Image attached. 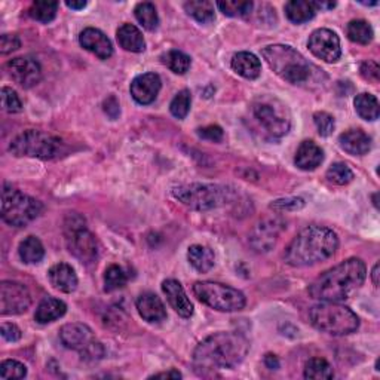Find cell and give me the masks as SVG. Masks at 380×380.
Here are the masks:
<instances>
[{
    "label": "cell",
    "instance_id": "cell-1",
    "mask_svg": "<svg viewBox=\"0 0 380 380\" xmlns=\"http://www.w3.org/2000/svg\"><path fill=\"white\" fill-rule=\"evenodd\" d=\"M250 351L248 339L241 333H215L193 351V364L201 374L234 368L244 361Z\"/></svg>",
    "mask_w": 380,
    "mask_h": 380
},
{
    "label": "cell",
    "instance_id": "cell-2",
    "mask_svg": "<svg viewBox=\"0 0 380 380\" xmlns=\"http://www.w3.org/2000/svg\"><path fill=\"white\" fill-rule=\"evenodd\" d=\"M365 276V263L352 257L318 276L309 287V294L321 302H342L360 289Z\"/></svg>",
    "mask_w": 380,
    "mask_h": 380
},
{
    "label": "cell",
    "instance_id": "cell-3",
    "mask_svg": "<svg viewBox=\"0 0 380 380\" xmlns=\"http://www.w3.org/2000/svg\"><path fill=\"white\" fill-rule=\"evenodd\" d=\"M339 248V236L324 226H309L285 248V261L294 268L312 266L330 259Z\"/></svg>",
    "mask_w": 380,
    "mask_h": 380
},
{
    "label": "cell",
    "instance_id": "cell-4",
    "mask_svg": "<svg viewBox=\"0 0 380 380\" xmlns=\"http://www.w3.org/2000/svg\"><path fill=\"white\" fill-rule=\"evenodd\" d=\"M261 55L272 70L287 82L302 85L310 77V64L289 45H269L261 50Z\"/></svg>",
    "mask_w": 380,
    "mask_h": 380
},
{
    "label": "cell",
    "instance_id": "cell-5",
    "mask_svg": "<svg viewBox=\"0 0 380 380\" xmlns=\"http://www.w3.org/2000/svg\"><path fill=\"white\" fill-rule=\"evenodd\" d=\"M312 326L331 336H347L360 327V319L352 309L339 302H321L309 309Z\"/></svg>",
    "mask_w": 380,
    "mask_h": 380
},
{
    "label": "cell",
    "instance_id": "cell-6",
    "mask_svg": "<svg viewBox=\"0 0 380 380\" xmlns=\"http://www.w3.org/2000/svg\"><path fill=\"white\" fill-rule=\"evenodd\" d=\"M9 152L15 156L55 159L67 153V146L60 137L39 130H27L10 142Z\"/></svg>",
    "mask_w": 380,
    "mask_h": 380
},
{
    "label": "cell",
    "instance_id": "cell-7",
    "mask_svg": "<svg viewBox=\"0 0 380 380\" xmlns=\"http://www.w3.org/2000/svg\"><path fill=\"white\" fill-rule=\"evenodd\" d=\"M172 197L183 205L189 206L190 210L208 211L225 205L232 192L217 184H183V186L172 189Z\"/></svg>",
    "mask_w": 380,
    "mask_h": 380
},
{
    "label": "cell",
    "instance_id": "cell-8",
    "mask_svg": "<svg viewBox=\"0 0 380 380\" xmlns=\"http://www.w3.org/2000/svg\"><path fill=\"white\" fill-rule=\"evenodd\" d=\"M43 210L42 202L24 195L10 184H3L2 220L9 226L24 227L38 218Z\"/></svg>",
    "mask_w": 380,
    "mask_h": 380
},
{
    "label": "cell",
    "instance_id": "cell-9",
    "mask_svg": "<svg viewBox=\"0 0 380 380\" xmlns=\"http://www.w3.org/2000/svg\"><path fill=\"white\" fill-rule=\"evenodd\" d=\"M251 113L271 138H281L289 134L291 128L289 109L276 98L263 97L256 100L251 106Z\"/></svg>",
    "mask_w": 380,
    "mask_h": 380
},
{
    "label": "cell",
    "instance_id": "cell-10",
    "mask_svg": "<svg viewBox=\"0 0 380 380\" xmlns=\"http://www.w3.org/2000/svg\"><path fill=\"white\" fill-rule=\"evenodd\" d=\"M64 236L68 251L82 263H92L98 256V244L96 236L86 227L85 218L72 213L66 217Z\"/></svg>",
    "mask_w": 380,
    "mask_h": 380
},
{
    "label": "cell",
    "instance_id": "cell-11",
    "mask_svg": "<svg viewBox=\"0 0 380 380\" xmlns=\"http://www.w3.org/2000/svg\"><path fill=\"white\" fill-rule=\"evenodd\" d=\"M193 293L199 302L220 312H238L247 303L244 293L220 282H197L193 285Z\"/></svg>",
    "mask_w": 380,
    "mask_h": 380
},
{
    "label": "cell",
    "instance_id": "cell-12",
    "mask_svg": "<svg viewBox=\"0 0 380 380\" xmlns=\"http://www.w3.org/2000/svg\"><path fill=\"white\" fill-rule=\"evenodd\" d=\"M60 340L67 349L80 354L85 361H98L105 356V348L96 339L94 333L82 322H70L60 330Z\"/></svg>",
    "mask_w": 380,
    "mask_h": 380
},
{
    "label": "cell",
    "instance_id": "cell-13",
    "mask_svg": "<svg viewBox=\"0 0 380 380\" xmlns=\"http://www.w3.org/2000/svg\"><path fill=\"white\" fill-rule=\"evenodd\" d=\"M31 305V296L26 285L17 281H3L0 284V314H24Z\"/></svg>",
    "mask_w": 380,
    "mask_h": 380
},
{
    "label": "cell",
    "instance_id": "cell-14",
    "mask_svg": "<svg viewBox=\"0 0 380 380\" xmlns=\"http://www.w3.org/2000/svg\"><path fill=\"white\" fill-rule=\"evenodd\" d=\"M285 229L284 220L280 217H268L259 222L250 234V245L257 252L271 251L276 243H278L280 235Z\"/></svg>",
    "mask_w": 380,
    "mask_h": 380
},
{
    "label": "cell",
    "instance_id": "cell-15",
    "mask_svg": "<svg viewBox=\"0 0 380 380\" xmlns=\"http://www.w3.org/2000/svg\"><path fill=\"white\" fill-rule=\"evenodd\" d=\"M307 46L317 59L326 63H336L340 55V39L337 34L328 29H318L310 34Z\"/></svg>",
    "mask_w": 380,
    "mask_h": 380
},
{
    "label": "cell",
    "instance_id": "cell-16",
    "mask_svg": "<svg viewBox=\"0 0 380 380\" xmlns=\"http://www.w3.org/2000/svg\"><path fill=\"white\" fill-rule=\"evenodd\" d=\"M6 68L10 79L21 88H33L42 79V67L31 56H18V59L10 60L6 64Z\"/></svg>",
    "mask_w": 380,
    "mask_h": 380
},
{
    "label": "cell",
    "instance_id": "cell-17",
    "mask_svg": "<svg viewBox=\"0 0 380 380\" xmlns=\"http://www.w3.org/2000/svg\"><path fill=\"white\" fill-rule=\"evenodd\" d=\"M160 86H162V82H160V77L156 73H144V75H138L132 82H131V96L132 98L142 106L152 105V102L156 100Z\"/></svg>",
    "mask_w": 380,
    "mask_h": 380
},
{
    "label": "cell",
    "instance_id": "cell-18",
    "mask_svg": "<svg viewBox=\"0 0 380 380\" xmlns=\"http://www.w3.org/2000/svg\"><path fill=\"white\" fill-rule=\"evenodd\" d=\"M79 43L100 60H107L113 55V45L105 33L98 29H85L79 36Z\"/></svg>",
    "mask_w": 380,
    "mask_h": 380
},
{
    "label": "cell",
    "instance_id": "cell-19",
    "mask_svg": "<svg viewBox=\"0 0 380 380\" xmlns=\"http://www.w3.org/2000/svg\"><path fill=\"white\" fill-rule=\"evenodd\" d=\"M162 291L167 296L171 307L174 309L181 318H190L193 315V305L178 281L176 280L164 281Z\"/></svg>",
    "mask_w": 380,
    "mask_h": 380
},
{
    "label": "cell",
    "instance_id": "cell-20",
    "mask_svg": "<svg viewBox=\"0 0 380 380\" xmlns=\"http://www.w3.org/2000/svg\"><path fill=\"white\" fill-rule=\"evenodd\" d=\"M137 310L140 317L151 322V324H158L162 322L167 318V309L162 303V301L155 293H143L137 298Z\"/></svg>",
    "mask_w": 380,
    "mask_h": 380
},
{
    "label": "cell",
    "instance_id": "cell-21",
    "mask_svg": "<svg viewBox=\"0 0 380 380\" xmlns=\"http://www.w3.org/2000/svg\"><path fill=\"white\" fill-rule=\"evenodd\" d=\"M339 144L347 153L354 156H363L370 152L372 138L363 130H348L340 134Z\"/></svg>",
    "mask_w": 380,
    "mask_h": 380
},
{
    "label": "cell",
    "instance_id": "cell-22",
    "mask_svg": "<svg viewBox=\"0 0 380 380\" xmlns=\"http://www.w3.org/2000/svg\"><path fill=\"white\" fill-rule=\"evenodd\" d=\"M48 278L55 290L63 293H73L77 289V276L75 269L67 263H59L48 272Z\"/></svg>",
    "mask_w": 380,
    "mask_h": 380
},
{
    "label": "cell",
    "instance_id": "cell-23",
    "mask_svg": "<svg viewBox=\"0 0 380 380\" xmlns=\"http://www.w3.org/2000/svg\"><path fill=\"white\" fill-rule=\"evenodd\" d=\"M322 160H324V152L312 140H305L303 143H301L294 158L296 165L303 171L317 169L322 164Z\"/></svg>",
    "mask_w": 380,
    "mask_h": 380
},
{
    "label": "cell",
    "instance_id": "cell-24",
    "mask_svg": "<svg viewBox=\"0 0 380 380\" xmlns=\"http://www.w3.org/2000/svg\"><path fill=\"white\" fill-rule=\"evenodd\" d=\"M67 312V306L60 298L55 297H45L43 301L39 303L36 314H34V319L39 324H50V322H54L56 319H60L64 317Z\"/></svg>",
    "mask_w": 380,
    "mask_h": 380
},
{
    "label": "cell",
    "instance_id": "cell-25",
    "mask_svg": "<svg viewBox=\"0 0 380 380\" xmlns=\"http://www.w3.org/2000/svg\"><path fill=\"white\" fill-rule=\"evenodd\" d=\"M234 72L248 80H254L261 73V63L254 54L238 52L232 59Z\"/></svg>",
    "mask_w": 380,
    "mask_h": 380
},
{
    "label": "cell",
    "instance_id": "cell-26",
    "mask_svg": "<svg viewBox=\"0 0 380 380\" xmlns=\"http://www.w3.org/2000/svg\"><path fill=\"white\" fill-rule=\"evenodd\" d=\"M116 39L125 51L143 52L146 50V42L142 31L132 24H122L116 31Z\"/></svg>",
    "mask_w": 380,
    "mask_h": 380
},
{
    "label": "cell",
    "instance_id": "cell-27",
    "mask_svg": "<svg viewBox=\"0 0 380 380\" xmlns=\"http://www.w3.org/2000/svg\"><path fill=\"white\" fill-rule=\"evenodd\" d=\"M188 259H189L192 266L201 273L211 271L214 268V263H215L214 251L210 247L198 245V244L189 247Z\"/></svg>",
    "mask_w": 380,
    "mask_h": 380
},
{
    "label": "cell",
    "instance_id": "cell-28",
    "mask_svg": "<svg viewBox=\"0 0 380 380\" xmlns=\"http://www.w3.org/2000/svg\"><path fill=\"white\" fill-rule=\"evenodd\" d=\"M317 14L314 2H305V0H291L285 3V15L294 24H303L312 20Z\"/></svg>",
    "mask_w": 380,
    "mask_h": 380
},
{
    "label": "cell",
    "instance_id": "cell-29",
    "mask_svg": "<svg viewBox=\"0 0 380 380\" xmlns=\"http://www.w3.org/2000/svg\"><path fill=\"white\" fill-rule=\"evenodd\" d=\"M18 254L21 260L27 264H36L45 256V248L36 236H27L20 244Z\"/></svg>",
    "mask_w": 380,
    "mask_h": 380
},
{
    "label": "cell",
    "instance_id": "cell-30",
    "mask_svg": "<svg viewBox=\"0 0 380 380\" xmlns=\"http://www.w3.org/2000/svg\"><path fill=\"white\" fill-rule=\"evenodd\" d=\"M354 106L356 113H358L360 118H363L364 121H376L380 114L377 98L372 94H367V92L355 97Z\"/></svg>",
    "mask_w": 380,
    "mask_h": 380
},
{
    "label": "cell",
    "instance_id": "cell-31",
    "mask_svg": "<svg viewBox=\"0 0 380 380\" xmlns=\"http://www.w3.org/2000/svg\"><path fill=\"white\" fill-rule=\"evenodd\" d=\"M184 10L202 24H208L215 18L214 3L208 2V0H190V2L184 3Z\"/></svg>",
    "mask_w": 380,
    "mask_h": 380
},
{
    "label": "cell",
    "instance_id": "cell-32",
    "mask_svg": "<svg viewBox=\"0 0 380 380\" xmlns=\"http://www.w3.org/2000/svg\"><path fill=\"white\" fill-rule=\"evenodd\" d=\"M59 2H48V0H38V2H33L29 14L33 20H36L39 22H43V24H48L55 17L56 13H59Z\"/></svg>",
    "mask_w": 380,
    "mask_h": 380
},
{
    "label": "cell",
    "instance_id": "cell-33",
    "mask_svg": "<svg viewBox=\"0 0 380 380\" xmlns=\"http://www.w3.org/2000/svg\"><path fill=\"white\" fill-rule=\"evenodd\" d=\"M347 33H348V38L352 42L360 43V45H368L374 38V31L372 26L364 20L351 21L347 27Z\"/></svg>",
    "mask_w": 380,
    "mask_h": 380
},
{
    "label": "cell",
    "instance_id": "cell-34",
    "mask_svg": "<svg viewBox=\"0 0 380 380\" xmlns=\"http://www.w3.org/2000/svg\"><path fill=\"white\" fill-rule=\"evenodd\" d=\"M160 60H162V64H165L176 75H184L190 68V56L177 50L165 52L160 56Z\"/></svg>",
    "mask_w": 380,
    "mask_h": 380
},
{
    "label": "cell",
    "instance_id": "cell-35",
    "mask_svg": "<svg viewBox=\"0 0 380 380\" xmlns=\"http://www.w3.org/2000/svg\"><path fill=\"white\" fill-rule=\"evenodd\" d=\"M305 377L306 379H315V380H328L335 377V372H333V367L328 364L324 358H310L305 365Z\"/></svg>",
    "mask_w": 380,
    "mask_h": 380
},
{
    "label": "cell",
    "instance_id": "cell-36",
    "mask_svg": "<svg viewBox=\"0 0 380 380\" xmlns=\"http://www.w3.org/2000/svg\"><path fill=\"white\" fill-rule=\"evenodd\" d=\"M135 18L137 21L140 22V24L149 30V31H153L158 29V24H159V17H158V13H156V8L153 3L151 2H142L138 3L135 6Z\"/></svg>",
    "mask_w": 380,
    "mask_h": 380
},
{
    "label": "cell",
    "instance_id": "cell-37",
    "mask_svg": "<svg viewBox=\"0 0 380 380\" xmlns=\"http://www.w3.org/2000/svg\"><path fill=\"white\" fill-rule=\"evenodd\" d=\"M128 282V276H126L125 271L118 266V264H112L107 268L105 273V291L110 293L114 290L123 289V287Z\"/></svg>",
    "mask_w": 380,
    "mask_h": 380
},
{
    "label": "cell",
    "instance_id": "cell-38",
    "mask_svg": "<svg viewBox=\"0 0 380 380\" xmlns=\"http://www.w3.org/2000/svg\"><path fill=\"white\" fill-rule=\"evenodd\" d=\"M218 9L227 17H247L251 14L254 3L252 2H238V0H223V2L217 3Z\"/></svg>",
    "mask_w": 380,
    "mask_h": 380
},
{
    "label": "cell",
    "instance_id": "cell-39",
    "mask_svg": "<svg viewBox=\"0 0 380 380\" xmlns=\"http://www.w3.org/2000/svg\"><path fill=\"white\" fill-rule=\"evenodd\" d=\"M190 105H192L190 91L183 89L171 101V105H169L171 114L177 119H184L188 116V113L190 110Z\"/></svg>",
    "mask_w": 380,
    "mask_h": 380
},
{
    "label": "cell",
    "instance_id": "cell-40",
    "mask_svg": "<svg viewBox=\"0 0 380 380\" xmlns=\"http://www.w3.org/2000/svg\"><path fill=\"white\" fill-rule=\"evenodd\" d=\"M327 178L337 186H344L354 180V172L347 164L336 162L327 169Z\"/></svg>",
    "mask_w": 380,
    "mask_h": 380
},
{
    "label": "cell",
    "instance_id": "cell-41",
    "mask_svg": "<svg viewBox=\"0 0 380 380\" xmlns=\"http://www.w3.org/2000/svg\"><path fill=\"white\" fill-rule=\"evenodd\" d=\"M27 376L26 365L15 361V360H6L0 365V377L2 379H24Z\"/></svg>",
    "mask_w": 380,
    "mask_h": 380
},
{
    "label": "cell",
    "instance_id": "cell-42",
    "mask_svg": "<svg viewBox=\"0 0 380 380\" xmlns=\"http://www.w3.org/2000/svg\"><path fill=\"white\" fill-rule=\"evenodd\" d=\"M0 96H2L3 110H6L8 113H20L22 110V102L13 88L3 86L2 92H0Z\"/></svg>",
    "mask_w": 380,
    "mask_h": 380
},
{
    "label": "cell",
    "instance_id": "cell-43",
    "mask_svg": "<svg viewBox=\"0 0 380 380\" xmlns=\"http://www.w3.org/2000/svg\"><path fill=\"white\" fill-rule=\"evenodd\" d=\"M314 122L317 125V130H318L319 135H322V137L331 135L333 131H335V128H336L335 118H333L331 114L327 112H317L314 114Z\"/></svg>",
    "mask_w": 380,
    "mask_h": 380
},
{
    "label": "cell",
    "instance_id": "cell-44",
    "mask_svg": "<svg viewBox=\"0 0 380 380\" xmlns=\"http://www.w3.org/2000/svg\"><path fill=\"white\" fill-rule=\"evenodd\" d=\"M305 206V199L302 198H287V199H278L271 204V208L284 213V211H297L302 210Z\"/></svg>",
    "mask_w": 380,
    "mask_h": 380
},
{
    "label": "cell",
    "instance_id": "cell-45",
    "mask_svg": "<svg viewBox=\"0 0 380 380\" xmlns=\"http://www.w3.org/2000/svg\"><path fill=\"white\" fill-rule=\"evenodd\" d=\"M198 135L201 138H204V140L218 143V142L223 140L225 132L218 125H208V126H204V128H199Z\"/></svg>",
    "mask_w": 380,
    "mask_h": 380
},
{
    "label": "cell",
    "instance_id": "cell-46",
    "mask_svg": "<svg viewBox=\"0 0 380 380\" xmlns=\"http://www.w3.org/2000/svg\"><path fill=\"white\" fill-rule=\"evenodd\" d=\"M21 46V40L15 34H3L2 38H0V51L2 54H9L13 51H17Z\"/></svg>",
    "mask_w": 380,
    "mask_h": 380
},
{
    "label": "cell",
    "instance_id": "cell-47",
    "mask_svg": "<svg viewBox=\"0 0 380 380\" xmlns=\"http://www.w3.org/2000/svg\"><path fill=\"white\" fill-rule=\"evenodd\" d=\"M361 75L364 79L370 80V82L377 84L379 82V76H380V68L377 63L374 61H365L361 66Z\"/></svg>",
    "mask_w": 380,
    "mask_h": 380
},
{
    "label": "cell",
    "instance_id": "cell-48",
    "mask_svg": "<svg viewBox=\"0 0 380 380\" xmlns=\"http://www.w3.org/2000/svg\"><path fill=\"white\" fill-rule=\"evenodd\" d=\"M0 333L8 342H18L21 339V330L15 324H9V322H3L2 327H0Z\"/></svg>",
    "mask_w": 380,
    "mask_h": 380
},
{
    "label": "cell",
    "instance_id": "cell-49",
    "mask_svg": "<svg viewBox=\"0 0 380 380\" xmlns=\"http://www.w3.org/2000/svg\"><path fill=\"white\" fill-rule=\"evenodd\" d=\"M102 107H105V112L107 113V116L110 119H118L119 113H121V106H119V101L116 97L110 96L107 100H105V105H102Z\"/></svg>",
    "mask_w": 380,
    "mask_h": 380
},
{
    "label": "cell",
    "instance_id": "cell-50",
    "mask_svg": "<svg viewBox=\"0 0 380 380\" xmlns=\"http://www.w3.org/2000/svg\"><path fill=\"white\" fill-rule=\"evenodd\" d=\"M181 373L174 370V368H171L169 372H164V373H156L153 376H151V379H181Z\"/></svg>",
    "mask_w": 380,
    "mask_h": 380
},
{
    "label": "cell",
    "instance_id": "cell-51",
    "mask_svg": "<svg viewBox=\"0 0 380 380\" xmlns=\"http://www.w3.org/2000/svg\"><path fill=\"white\" fill-rule=\"evenodd\" d=\"M264 364H266V367L271 368V370H278L280 368L278 358H276V356L272 354H268L266 356H264Z\"/></svg>",
    "mask_w": 380,
    "mask_h": 380
},
{
    "label": "cell",
    "instance_id": "cell-52",
    "mask_svg": "<svg viewBox=\"0 0 380 380\" xmlns=\"http://www.w3.org/2000/svg\"><path fill=\"white\" fill-rule=\"evenodd\" d=\"M66 5H67V8L79 10V9H84L86 6V2H84V0H80V2H73L72 0V2H66Z\"/></svg>",
    "mask_w": 380,
    "mask_h": 380
},
{
    "label": "cell",
    "instance_id": "cell-53",
    "mask_svg": "<svg viewBox=\"0 0 380 380\" xmlns=\"http://www.w3.org/2000/svg\"><path fill=\"white\" fill-rule=\"evenodd\" d=\"M372 278H373V284L377 287L379 285V263L374 264V268L372 271Z\"/></svg>",
    "mask_w": 380,
    "mask_h": 380
}]
</instances>
